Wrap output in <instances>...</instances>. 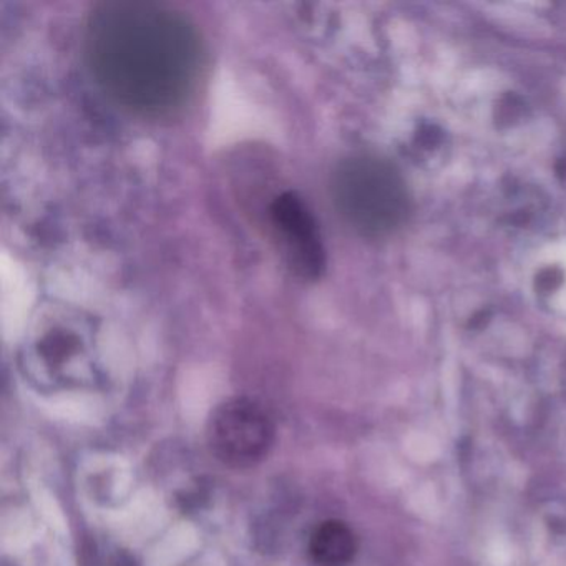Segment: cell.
<instances>
[{
    "instance_id": "obj_2",
    "label": "cell",
    "mask_w": 566,
    "mask_h": 566,
    "mask_svg": "<svg viewBox=\"0 0 566 566\" xmlns=\"http://www.w3.org/2000/svg\"><path fill=\"white\" fill-rule=\"evenodd\" d=\"M334 207L364 237H384L403 223L409 195L402 177L387 161L353 157L340 161L331 180Z\"/></svg>"
},
{
    "instance_id": "obj_3",
    "label": "cell",
    "mask_w": 566,
    "mask_h": 566,
    "mask_svg": "<svg viewBox=\"0 0 566 566\" xmlns=\"http://www.w3.org/2000/svg\"><path fill=\"white\" fill-rule=\"evenodd\" d=\"M208 446L231 469H251L266 459L276 439V427L263 406L248 397L220 403L208 419Z\"/></svg>"
},
{
    "instance_id": "obj_1",
    "label": "cell",
    "mask_w": 566,
    "mask_h": 566,
    "mask_svg": "<svg viewBox=\"0 0 566 566\" xmlns=\"http://www.w3.org/2000/svg\"><path fill=\"white\" fill-rule=\"evenodd\" d=\"M85 55L98 87L142 115H167L187 104L203 69L198 29L181 12L145 0L94 9Z\"/></svg>"
},
{
    "instance_id": "obj_4",
    "label": "cell",
    "mask_w": 566,
    "mask_h": 566,
    "mask_svg": "<svg viewBox=\"0 0 566 566\" xmlns=\"http://www.w3.org/2000/svg\"><path fill=\"white\" fill-rule=\"evenodd\" d=\"M271 237L286 266L301 280L313 281L326 268V250L316 218L294 191L277 195L268 208Z\"/></svg>"
},
{
    "instance_id": "obj_5",
    "label": "cell",
    "mask_w": 566,
    "mask_h": 566,
    "mask_svg": "<svg viewBox=\"0 0 566 566\" xmlns=\"http://www.w3.org/2000/svg\"><path fill=\"white\" fill-rule=\"evenodd\" d=\"M311 555L324 566L347 562L354 553V536L344 523L326 522L311 536Z\"/></svg>"
}]
</instances>
